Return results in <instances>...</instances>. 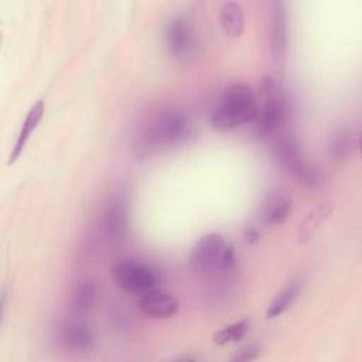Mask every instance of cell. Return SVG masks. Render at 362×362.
Returning <instances> with one entry per match:
<instances>
[{"instance_id": "obj_3", "label": "cell", "mask_w": 362, "mask_h": 362, "mask_svg": "<svg viewBox=\"0 0 362 362\" xmlns=\"http://www.w3.org/2000/svg\"><path fill=\"white\" fill-rule=\"evenodd\" d=\"M191 267L206 276L229 274L238 266V256L232 245H229L219 233L204 235L189 253Z\"/></svg>"}, {"instance_id": "obj_11", "label": "cell", "mask_w": 362, "mask_h": 362, "mask_svg": "<svg viewBox=\"0 0 362 362\" xmlns=\"http://www.w3.org/2000/svg\"><path fill=\"white\" fill-rule=\"evenodd\" d=\"M269 40L270 49L274 57L280 58L286 54L288 28H287V14L284 3L273 1L270 4L269 13Z\"/></svg>"}, {"instance_id": "obj_15", "label": "cell", "mask_w": 362, "mask_h": 362, "mask_svg": "<svg viewBox=\"0 0 362 362\" xmlns=\"http://www.w3.org/2000/svg\"><path fill=\"white\" fill-rule=\"evenodd\" d=\"M44 112H45V105H44V100H37L28 110L24 122H23V126L20 129V133L16 139V143L11 148V153H10V157H8V164H13L18 157L20 154L23 153L31 133L35 130V127L38 126V123L41 122L42 116H44Z\"/></svg>"}, {"instance_id": "obj_6", "label": "cell", "mask_w": 362, "mask_h": 362, "mask_svg": "<svg viewBox=\"0 0 362 362\" xmlns=\"http://www.w3.org/2000/svg\"><path fill=\"white\" fill-rule=\"evenodd\" d=\"M164 44L168 54L180 64H188L199 51L197 31L182 16L173 17L164 27Z\"/></svg>"}, {"instance_id": "obj_10", "label": "cell", "mask_w": 362, "mask_h": 362, "mask_svg": "<svg viewBox=\"0 0 362 362\" xmlns=\"http://www.w3.org/2000/svg\"><path fill=\"white\" fill-rule=\"evenodd\" d=\"M361 146L359 130L352 126H339L328 137V154L334 161L342 163L352 158Z\"/></svg>"}, {"instance_id": "obj_14", "label": "cell", "mask_w": 362, "mask_h": 362, "mask_svg": "<svg viewBox=\"0 0 362 362\" xmlns=\"http://www.w3.org/2000/svg\"><path fill=\"white\" fill-rule=\"evenodd\" d=\"M334 211V202L332 201H322L317 206H314L301 221L297 232V242L298 243H307L315 232L320 229V226L331 216Z\"/></svg>"}, {"instance_id": "obj_8", "label": "cell", "mask_w": 362, "mask_h": 362, "mask_svg": "<svg viewBox=\"0 0 362 362\" xmlns=\"http://www.w3.org/2000/svg\"><path fill=\"white\" fill-rule=\"evenodd\" d=\"M274 156L280 165L293 177H298L308 164L300 147L298 140L288 132L279 134L274 140Z\"/></svg>"}, {"instance_id": "obj_2", "label": "cell", "mask_w": 362, "mask_h": 362, "mask_svg": "<svg viewBox=\"0 0 362 362\" xmlns=\"http://www.w3.org/2000/svg\"><path fill=\"white\" fill-rule=\"evenodd\" d=\"M257 98L252 88L242 82L228 85L211 115L215 130L228 132L240 124L253 122L257 116Z\"/></svg>"}, {"instance_id": "obj_20", "label": "cell", "mask_w": 362, "mask_h": 362, "mask_svg": "<svg viewBox=\"0 0 362 362\" xmlns=\"http://www.w3.org/2000/svg\"><path fill=\"white\" fill-rule=\"evenodd\" d=\"M260 354V348L255 344H250V345H246L243 346L242 349H239L233 356H232V361H252L255 358H257Z\"/></svg>"}, {"instance_id": "obj_18", "label": "cell", "mask_w": 362, "mask_h": 362, "mask_svg": "<svg viewBox=\"0 0 362 362\" xmlns=\"http://www.w3.org/2000/svg\"><path fill=\"white\" fill-rule=\"evenodd\" d=\"M96 296H98V287L93 280L88 279L81 281L72 293V298H71L72 311L79 315L86 313L95 304Z\"/></svg>"}, {"instance_id": "obj_13", "label": "cell", "mask_w": 362, "mask_h": 362, "mask_svg": "<svg viewBox=\"0 0 362 362\" xmlns=\"http://www.w3.org/2000/svg\"><path fill=\"white\" fill-rule=\"evenodd\" d=\"M293 201L291 197L283 191L277 189L267 195L260 206V222L267 226H274L286 221L291 212Z\"/></svg>"}, {"instance_id": "obj_5", "label": "cell", "mask_w": 362, "mask_h": 362, "mask_svg": "<svg viewBox=\"0 0 362 362\" xmlns=\"http://www.w3.org/2000/svg\"><path fill=\"white\" fill-rule=\"evenodd\" d=\"M113 281L119 288L130 294H146L160 287V274L146 263L123 259L110 267Z\"/></svg>"}, {"instance_id": "obj_21", "label": "cell", "mask_w": 362, "mask_h": 362, "mask_svg": "<svg viewBox=\"0 0 362 362\" xmlns=\"http://www.w3.org/2000/svg\"><path fill=\"white\" fill-rule=\"evenodd\" d=\"M243 238L247 243H256L260 240V232L255 226H247L243 232Z\"/></svg>"}, {"instance_id": "obj_19", "label": "cell", "mask_w": 362, "mask_h": 362, "mask_svg": "<svg viewBox=\"0 0 362 362\" xmlns=\"http://www.w3.org/2000/svg\"><path fill=\"white\" fill-rule=\"evenodd\" d=\"M249 328H250V320H247V318L228 324L212 335V342L216 345H226L230 342H238L247 334Z\"/></svg>"}, {"instance_id": "obj_4", "label": "cell", "mask_w": 362, "mask_h": 362, "mask_svg": "<svg viewBox=\"0 0 362 362\" xmlns=\"http://www.w3.org/2000/svg\"><path fill=\"white\" fill-rule=\"evenodd\" d=\"M260 88L264 95V102L257 110L255 129L259 137H269L276 134L287 122L290 102L281 86L273 78H263Z\"/></svg>"}, {"instance_id": "obj_12", "label": "cell", "mask_w": 362, "mask_h": 362, "mask_svg": "<svg viewBox=\"0 0 362 362\" xmlns=\"http://www.w3.org/2000/svg\"><path fill=\"white\" fill-rule=\"evenodd\" d=\"M61 342L74 352H88L95 345V334L92 328L81 320L66 321L59 331Z\"/></svg>"}, {"instance_id": "obj_9", "label": "cell", "mask_w": 362, "mask_h": 362, "mask_svg": "<svg viewBox=\"0 0 362 362\" xmlns=\"http://www.w3.org/2000/svg\"><path fill=\"white\" fill-rule=\"evenodd\" d=\"M137 307H139V311L147 318L165 320L177 314L180 308V303L177 297L173 296L171 293L156 288L146 294L139 296Z\"/></svg>"}, {"instance_id": "obj_16", "label": "cell", "mask_w": 362, "mask_h": 362, "mask_svg": "<svg viewBox=\"0 0 362 362\" xmlns=\"http://www.w3.org/2000/svg\"><path fill=\"white\" fill-rule=\"evenodd\" d=\"M219 21L222 30L229 37H240L245 31V14L240 3L225 1L219 7Z\"/></svg>"}, {"instance_id": "obj_7", "label": "cell", "mask_w": 362, "mask_h": 362, "mask_svg": "<svg viewBox=\"0 0 362 362\" xmlns=\"http://www.w3.org/2000/svg\"><path fill=\"white\" fill-rule=\"evenodd\" d=\"M99 226L103 236L110 242H119L127 229V206L122 197H113L103 208Z\"/></svg>"}, {"instance_id": "obj_1", "label": "cell", "mask_w": 362, "mask_h": 362, "mask_svg": "<svg viewBox=\"0 0 362 362\" xmlns=\"http://www.w3.org/2000/svg\"><path fill=\"white\" fill-rule=\"evenodd\" d=\"M191 136L188 116L175 107L164 109L147 119L133 136V151L139 158H147L161 148L185 141Z\"/></svg>"}, {"instance_id": "obj_17", "label": "cell", "mask_w": 362, "mask_h": 362, "mask_svg": "<svg viewBox=\"0 0 362 362\" xmlns=\"http://www.w3.org/2000/svg\"><path fill=\"white\" fill-rule=\"evenodd\" d=\"M301 293V283L300 281H293L288 286H286L283 290L277 293V296L273 298V301L269 304L267 311H266V318L272 320L283 313H286L291 304L297 300V297Z\"/></svg>"}]
</instances>
